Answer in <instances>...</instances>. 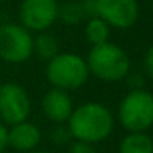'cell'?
Returning a JSON list of instances; mask_svg holds the SVG:
<instances>
[{
  "label": "cell",
  "instance_id": "18",
  "mask_svg": "<svg viewBox=\"0 0 153 153\" xmlns=\"http://www.w3.org/2000/svg\"><path fill=\"white\" fill-rule=\"evenodd\" d=\"M8 146V128L0 122V153H4V150Z\"/></svg>",
  "mask_w": 153,
  "mask_h": 153
},
{
  "label": "cell",
  "instance_id": "15",
  "mask_svg": "<svg viewBox=\"0 0 153 153\" xmlns=\"http://www.w3.org/2000/svg\"><path fill=\"white\" fill-rule=\"evenodd\" d=\"M84 12V17L86 18H92L97 17V8H96V0H77Z\"/></svg>",
  "mask_w": 153,
  "mask_h": 153
},
{
  "label": "cell",
  "instance_id": "2",
  "mask_svg": "<svg viewBox=\"0 0 153 153\" xmlns=\"http://www.w3.org/2000/svg\"><path fill=\"white\" fill-rule=\"evenodd\" d=\"M87 69L104 82H117L130 73V59L127 53L115 43H102L92 46L87 54Z\"/></svg>",
  "mask_w": 153,
  "mask_h": 153
},
{
  "label": "cell",
  "instance_id": "13",
  "mask_svg": "<svg viewBox=\"0 0 153 153\" xmlns=\"http://www.w3.org/2000/svg\"><path fill=\"white\" fill-rule=\"evenodd\" d=\"M33 53H36L41 59L50 61L59 53V45L53 35L41 31L36 38H33Z\"/></svg>",
  "mask_w": 153,
  "mask_h": 153
},
{
  "label": "cell",
  "instance_id": "19",
  "mask_svg": "<svg viewBox=\"0 0 153 153\" xmlns=\"http://www.w3.org/2000/svg\"><path fill=\"white\" fill-rule=\"evenodd\" d=\"M28 153H48V152H40V150H31V152H28Z\"/></svg>",
  "mask_w": 153,
  "mask_h": 153
},
{
  "label": "cell",
  "instance_id": "20",
  "mask_svg": "<svg viewBox=\"0 0 153 153\" xmlns=\"http://www.w3.org/2000/svg\"><path fill=\"white\" fill-rule=\"evenodd\" d=\"M2 2H5V0H0V4H2Z\"/></svg>",
  "mask_w": 153,
  "mask_h": 153
},
{
  "label": "cell",
  "instance_id": "17",
  "mask_svg": "<svg viewBox=\"0 0 153 153\" xmlns=\"http://www.w3.org/2000/svg\"><path fill=\"white\" fill-rule=\"evenodd\" d=\"M69 153H97L96 150H94V146L91 145V143H86V142H74L73 145H71V150Z\"/></svg>",
  "mask_w": 153,
  "mask_h": 153
},
{
  "label": "cell",
  "instance_id": "10",
  "mask_svg": "<svg viewBox=\"0 0 153 153\" xmlns=\"http://www.w3.org/2000/svg\"><path fill=\"white\" fill-rule=\"evenodd\" d=\"M41 142V132L35 123L20 122L8 130V145L18 152H31Z\"/></svg>",
  "mask_w": 153,
  "mask_h": 153
},
{
  "label": "cell",
  "instance_id": "7",
  "mask_svg": "<svg viewBox=\"0 0 153 153\" xmlns=\"http://www.w3.org/2000/svg\"><path fill=\"white\" fill-rule=\"evenodd\" d=\"M56 0H23L20 5V25L28 31H46L58 20Z\"/></svg>",
  "mask_w": 153,
  "mask_h": 153
},
{
  "label": "cell",
  "instance_id": "6",
  "mask_svg": "<svg viewBox=\"0 0 153 153\" xmlns=\"http://www.w3.org/2000/svg\"><path fill=\"white\" fill-rule=\"evenodd\" d=\"M31 102L28 92L17 82H5L0 86V120L7 125L25 122L30 115Z\"/></svg>",
  "mask_w": 153,
  "mask_h": 153
},
{
  "label": "cell",
  "instance_id": "22",
  "mask_svg": "<svg viewBox=\"0 0 153 153\" xmlns=\"http://www.w3.org/2000/svg\"><path fill=\"white\" fill-rule=\"evenodd\" d=\"M152 2H153V0H152Z\"/></svg>",
  "mask_w": 153,
  "mask_h": 153
},
{
  "label": "cell",
  "instance_id": "21",
  "mask_svg": "<svg viewBox=\"0 0 153 153\" xmlns=\"http://www.w3.org/2000/svg\"><path fill=\"white\" fill-rule=\"evenodd\" d=\"M0 86H2V82H0Z\"/></svg>",
  "mask_w": 153,
  "mask_h": 153
},
{
  "label": "cell",
  "instance_id": "1",
  "mask_svg": "<svg viewBox=\"0 0 153 153\" xmlns=\"http://www.w3.org/2000/svg\"><path fill=\"white\" fill-rule=\"evenodd\" d=\"M69 135L77 142L99 143L114 130V117L105 105L99 102H86L73 110L69 119Z\"/></svg>",
  "mask_w": 153,
  "mask_h": 153
},
{
  "label": "cell",
  "instance_id": "16",
  "mask_svg": "<svg viewBox=\"0 0 153 153\" xmlns=\"http://www.w3.org/2000/svg\"><path fill=\"white\" fill-rule=\"evenodd\" d=\"M143 69H145L146 76L150 79H153V46H150L145 51V56H143Z\"/></svg>",
  "mask_w": 153,
  "mask_h": 153
},
{
  "label": "cell",
  "instance_id": "3",
  "mask_svg": "<svg viewBox=\"0 0 153 153\" xmlns=\"http://www.w3.org/2000/svg\"><path fill=\"white\" fill-rule=\"evenodd\" d=\"M89 77L87 63L76 53H58L46 64V79L56 89L74 91L84 86Z\"/></svg>",
  "mask_w": 153,
  "mask_h": 153
},
{
  "label": "cell",
  "instance_id": "12",
  "mask_svg": "<svg viewBox=\"0 0 153 153\" xmlns=\"http://www.w3.org/2000/svg\"><path fill=\"white\" fill-rule=\"evenodd\" d=\"M84 33H86V38L92 46H97V45L107 43L110 38V27L99 17H92L87 18L86 28H84Z\"/></svg>",
  "mask_w": 153,
  "mask_h": 153
},
{
  "label": "cell",
  "instance_id": "5",
  "mask_svg": "<svg viewBox=\"0 0 153 153\" xmlns=\"http://www.w3.org/2000/svg\"><path fill=\"white\" fill-rule=\"evenodd\" d=\"M33 54L31 31L18 23H5L0 27V58L7 63H25Z\"/></svg>",
  "mask_w": 153,
  "mask_h": 153
},
{
  "label": "cell",
  "instance_id": "4",
  "mask_svg": "<svg viewBox=\"0 0 153 153\" xmlns=\"http://www.w3.org/2000/svg\"><path fill=\"white\" fill-rule=\"evenodd\" d=\"M119 120L128 132H145L153 125V94L132 89L119 105Z\"/></svg>",
  "mask_w": 153,
  "mask_h": 153
},
{
  "label": "cell",
  "instance_id": "8",
  "mask_svg": "<svg viewBox=\"0 0 153 153\" xmlns=\"http://www.w3.org/2000/svg\"><path fill=\"white\" fill-rule=\"evenodd\" d=\"M97 17L110 28L127 30L138 20L140 7L137 0H96Z\"/></svg>",
  "mask_w": 153,
  "mask_h": 153
},
{
  "label": "cell",
  "instance_id": "9",
  "mask_svg": "<svg viewBox=\"0 0 153 153\" xmlns=\"http://www.w3.org/2000/svg\"><path fill=\"white\" fill-rule=\"evenodd\" d=\"M41 107H43V112L51 122L56 123H63L73 114V100H71L68 91L63 89H50L46 94L43 96L41 100Z\"/></svg>",
  "mask_w": 153,
  "mask_h": 153
},
{
  "label": "cell",
  "instance_id": "14",
  "mask_svg": "<svg viewBox=\"0 0 153 153\" xmlns=\"http://www.w3.org/2000/svg\"><path fill=\"white\" fill-rule=\"evenodd\" d=\"M84 18L86 17H84L79 2H66L58 8V20H61L66 25H79Z\"/></svg>",
  "mask_w": 153,
  "mask_h": 153
},
{
  "label": "cell",
  "instance_id": "11",
  "mask_svg": "<svg viewBox=\"0 0 153 153\" xmlns=\"http://www.w3.org/2000/svg\"><path fill=\"white\" fill-rule=\"evenodd\" d=\"M119 153H153V140L145 132H130L120 142Z\"/></svg>",
  "mask_w": 153,
  "mask_h": 153
}]
</instances>
